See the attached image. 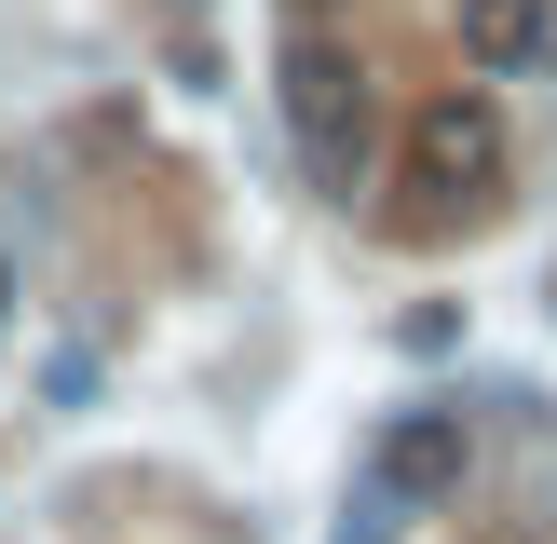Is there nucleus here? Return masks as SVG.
<instances>
[{"label": "nucleus", "instance_id": "f03ea898", "mask_svg": "<svg viewBox=\"0 0 557 544\" xmlns=\"http://www.w3.org/2000/svg\"><path fill=\"white\" fill-rule=\"evenodd\" d=\"M490 177H504V109H490L476 82H449V96L408 123V190H422V205H490Z\"/></svg>", "mask_w": 557, "mask_h": 544}, {"label": "nucleus", "instance_id": "423d86ee", "mask_svg": "<svg viewBox=\"0 0 557 544\" xmlns=\"http://www.w3.org/2000/svg\"><path fill=\"white\" fill-rule=\"evenodd\" d=\"M0 299H14V259H0Z\"/></svg>", "mask_w": 557, "mask_h": 544}, {"label": "nucleus", "instance_id": "0eeeda50", "mask_svg": "<svg viewBox=\"0 0 557 544\" xmlns=\"http://www.w3.org/2000/svg\"><path fill=\"white\" fill-rule=\"evenodd\" d=\"M544 299H557V286H544Z\"/></svg>", "mask_w": 557, "mask_h": 544}, {"label": "nucleus", "instance_id": "7ed1b4c3", "mask_svg": "<svg viewBox=\"0 0 557 544\" xmlns=\"http://www.w3.org/2000/svg\"><path fill=\"white\" fill-rule=\"evenodd\" d=\"M381 504H462V477H476V435H462V408H395L368 449Z\"/></svg>", "mask_w": 557, "mask_h": 544}, {"label": "nucleus", "instance_id": "39448f33", "mask_svg": "<svg viewBox=\"0 0 557 544\" xmlns=\"http://www.w3.org/2000/svg\"><path fill=\"white\" fill-rule=\"evenodd\" d=\"M490 544H544V531H490Z\"/></svg>", "mask_w": 557, "mask_h": 544}, {"label": "nucleus", "instance_id": "f257e3e1", "mask_svg": "<svg viewBox=\"0 0 557 544\" xmlns=\"http://www.w3.org/2000/svg\"><path fill=\"white\" fill-rule=\"evenodd\" d=\"M286 123H299V150H313L326 190L368 177V69H354L326 27H286Z\"/></svg>", "mask_w": 557, "mask_h": 544}, {"label": "nucleus", "instance_id": "20e7f679", "mask_svg": "<svg viewBox=\"0 0 557 544\" xmlns=\"http://www.w3.org/2000/svg\"><path fill=\"white\" fill-rule=\"evenodd\" d=\"M544 54H557L544 0H462V69H476V82H531Z\"/></svg>", "mask_w": 557, "mask_h": 544}]
</instances>
